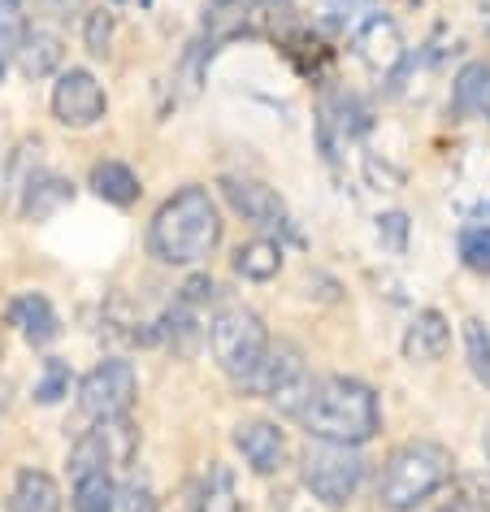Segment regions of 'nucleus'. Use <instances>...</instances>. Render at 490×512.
I'll list each match as a JSON object with an SVG mask.
<instances>
[{
    "instance_id": "dca6fc26",
    "label": "nucleus",
    "mask_w": 490,
    "mask_h": 512,
    "mask_svg": "<svg viewBox=\"0 0 490 512\" xmlns=\"http://www.w3.org/2000/svg\"><path fill=\"white\" fill-rule=\"evenodd\" d=\"M70 200H74V187L66 183V178L35 174V178H27V200H22V213H27L31 222H48V217L61 213Z\"/></svg>"
},
{
    "instance_id": "c9c22d12",
    "label": "nucleus",
    "mask_w": 490,
    "mask_h": 512,
    "mask_svg": "<svg viewBox=\"0 0 490 512\" xmlns=\"http://www.w3.org/2000/svg\"><path fill=\"white\" fill-rule=\"evenodd\" d=\"M0 74H5V57H0Z\"/></svg>"
},
{
    "instance_id": "9b49d317",
    "label": "nucleus",
    "mask_w": 490,
    "mask_h": 512,
    "mask_svg": "<svg viewBox=\"0 0 490 512\" xmlns=\"http://www.w3.org/2000/svg\"><path fill=\"white\" fill-rule=\"evenodd\" d=\"M356 48H360V57H365V66H373V70H395L399 61H404V35H399V27L386 14H373L360 22Z\"/></svg>"
},
{
    "instance_id": "cd10ccee",
    "label": "nucleus",
    "mask_w": 490,
    "mask_h": 512,
    "mask_svg": "<svg viewBox=\"0 0 490 512\" xmlns=\"http://www.w3.org/2000/svg\"><path fill=\"white\" fill-rule=\"evenodd\" d=\"M83 44L92 57H105L109 44H113V14H105V9H96V14H87L83 22Z\"/></svg>"
},
{
    "instance_id": "412c9836",
    "label": "nucleus",
    "mask_w": 490,
    "mask_h": 512,
    "mask_svg": "<svg viewBox=\"0 0 490 512\" xmlns=\"http://www.w3.org/2000/svg\"><path fill=\"white\" fill-rule=\"evenodd\" d=\"M196 512H239V491H235V473L226 465H209V473L196 482Z\"/></svg>"
},
{
    "instance_id": "bb28decb",
    "label": "nucleus",
    "mask_w": 490,
    "mask_h": 512,
    "mask_svg": "<svg viewBox=\"0 0 490 512\" xmlns=\"http://www.w3.org/2000/svg\"><path fill=\"white\" fill-rule=\"evenodd\" d=\"M27 18H22V5L18 0H0V57L5 53H18L22 40H27Z\"/></svg>"
},
{
    "instance_id": "4be33fe9",
    "label": "nucleus",
    "mask_w": 490,
    "mask_h": 512,
    "mask_svg": "<svg viewBox=\"0 0 490 512\" xmlns=\"http://www.w3.org/2000/svg\"><path fill=\"white\" fill-rule=\"evenodd\" d=\"M278 270H282V248L269 239H252L235 252V274L248 278V283H269V278H278Z\"/></svg>"
},
{
    "instance_id": "f03ea898",
    "label": "nucleus",
    "mask_w": 490,
    "mask_h": 512,
    "mask_svg": "<svg viewBox=\"0 0 490 512\" xmlns=\"http://www.w3.org/2000/svg\"><path fill=\"white\" fill-rule=\"evenodd\" d=\"M217 243H222V213L204 187L174 191L148 226V248L165 265H200Z\"/></svg>"
},
{
    "instance_id": "393cba45",
    "label": "nucleus",
    "mask_w": 490,
    "mask_h": 512,
    "mask_svg": "<svg viewBox=\"0 0 490 512\" xmlns=\"http://www.w3.org/2000/svg\"><path fill=\"white\" fill-rule=\"evenodd\" d=\"M460 261L473 274H490V226H464L460 230Z\"/></svg>"
},
{
    "instance_id": "423d86ee",
    "label": "nucleus",
    "mask_w": 490,
    "mask_h": 512,
    "mask_svg": "<svg viewBox=\"0 0 490 512\" xmlns=\"http://www.w3.org/2000/svg\"><path fill=\"white\" fill-rule=\"evenodd\" d=\"M248 391L265 395V400L278 404V413H300V404L308 400V391H313V374H308L304 365V352L295 348V343H269L261 369L252 374Z\"/></svg>"
},
{
    "instance_id": "b1692460",
    "label": "nucleus",
    "mask_w": 490,
    "mask_h": 512,
    "mask_svg": "<svg viewBox=\"0 0 490 512\" xmlns=\"http://www.w3.org/2000/svg\"><path fill=\"white\" fill-rule=\"evenodd\" d=\"M464 352H469V369L477 374V382L490 391V330L477 317L464 322Z\"/></svg>"
},
{
    "instance_id": "2eb2a0df",
    "label": "nucleus",
    "mask_w": 490,
    "mask_h": 512,
    "mask_svg": "<svg viewBox=\"0 0 490 512\" xmlns=\"http://www.w3.org/2000/svg\"><path fill=\"white\" fill-rule=\"evenodd\" d=\"M451 113L456 118L490 113V61H469L456 74V83H451Z\"/></svg>"
},
{
    "instance_id": "c756f323",
    "label": "nucleus",
    "mask_w": 490,
    "mask_h": 512,
    "mask_svg": "<svg viewBox=\"0 0 490 512\" xmlns=\"http://www.w3.org/2000/svg\"><path fill=\"white\" fill-rule=\"evenodd\" d=\"M118 508L122 512H157V499H152L144 482H131L126 491H118Z\"/></svg>"
},
{
    "instance_id": "20e7f679",
    "label": "nucleus",
    "mask_w": 490,
    "mask_h": 512,
    "mask_svg": "<svg viewBox=\"0 0 490 512\" xmlns=\"http://www.w3.org/2000/svg\"><path fill=\"white\" fill-rule=\"evenodd\" d=\"M209 348L217 356V365H222L235 382L248 387L252 374L265 361V352H269L265 322L252 309H243V304H222L209 322Z\"/></svg>"
},
{
    "instance_id": "6ab92c4d",
    "label": "nucleus",
    "mask_w": 490,
    "mask_h": 512,
    "mask_svg": "<svg viewBox=\"0 0 490 512\" xmlns=\"http://www.w3.org/2000/svg\"><path fill=\"white\" fill-rule=\"evenodd\" d=\"M339 131L343 139L352 135H365L369 131V105L360 96H326V105H321V135Z\"/></svg>"
},
{
    "instance_id": "72a5a7b5",
    "label": "nucleus",
    "mask_w": 490,
    "mask_h": 512,
    "mask_svg": "<svg viewBox=\"0 0 490 512\" xmlns=\"http://www.w3.org/2000/svg\"><path fill=\"white\" fill-rule=\"evenodd\" d=\"M486 460H490V426H486Z\"/></svg>"
},
{
    "instance_id": "2f4dec72",
    "label": "nucleus",
    "mask_w": 490,
    "mask_h": 512,
    "mask_svg": "<svg viewBox=\"0 0 490 512\" xmlns=\"http://www.w3.org/2000/svg\"><path fill=\"white\" fill-rule=\"evenodd\" d=\"M40 5H44V14H48V18L70 22L74 14H83V5H87V0H40Z\"/></svg>"
},
{
    "instance_id": "a878e982",
    "label": "nucleus",
    "mask_w": 490,
    "mask_h": 512,
    "mask_svg": "<svg viewBox=\"0 0 490 512\" xmlns=\"http://www.w3.org/2000/svg\"><path fill=\"white\" fill-rule=\"evenodd\" d=\"M66 395H70V365L48 356L44 374L35 382V404H57V400H66Z\"/></svg>"
},
{
    "instance_id": "4468645a",
    "label": "nucleus",
    "mask_w": 490,
    "mask_h": 512,
    "mask_svg": "<svg viewBox=\"0 0 490 512\" xmlns=\"http://www.w3.org/2000/svg\"><path fill=\"white\" fill-rule=\"evenodd\" d=\"M87 434H92V443H96L100 460H105V469L131 465L135 452H139V430H135L131 417H105V421H96V430H87Z\"/></svg>"
},
{
    "instance_id": "f3484780",
    "label": "nucleus",
    "mask_w": 490,
    "mask_h": 512,
    "mask_svg": "<svg viewBox=\"0 0 490 512\" xmlns=\"http://www.w3.org/2000/svg\"><path fill=\"white\" fill-rule=\"evenodd\" d=\"M9 512H61V491L44 469H22L14 482Z\"/></svg>"
},
{
    "instance_id": "f8f14e48",
    "label": "nucleus",
    "mask_w": 490,
    "mask_h": 512,
    "mask_svg": "<svg viewBox=\"0 0 490 512\" xmlns=\"http://www.w3.org/2000/svg\"><path fill=\"white\" fill-rule=\"evenodd\" d=\"M9 322H14L18 335L27 343H35V348H48V343L61 335V317L40 291H27V296H18L9 304Z\"/></svg>"
},
{
    "instance_id": "0eeeda50",
    "label": "nucleus",
    "mask_w": 490,
    "mask_h": 512,
    "mask_svg": "<svg viewBox=\"0 0 490 512\" xmlns=\"http://www.w3.org/2000/svg\"><path fill=\"white\" fill-rule=\"evenodd\" d=\"M135 391H139V382H135L131 361H118V356H113V361H100L92 374L79 382V408L92 421L126 417L135 404Z\"/></svg>"
},
{
    "instance_id": "aec40b11",
    "label": "nucleus",
    "mask_w": 490,
    "mask_h": 512,
    "mask_svg": "<svg viewBox=\"0 0 490 512\" xmlns=\"http://www.w3.org/2000/svg\"><path fill=\"white\" fill-rule=\"evenodd\" d=\"M92 191L100 200L126 209V204L139 200V178H135L131 165H122V161H96L92 165Z\"/></svg>"
},
{
    "instance_id": "a211bd4d",
    "label": "nucleus",
    "mask_w": 490,
    "mask_h": 512,
    "mask_svg": "<svg viewBox=\"0 0 490 512\" xmlns=\"http://www.w3.org/2000/svg\"><path fill=\"white\" fill-rule=\"evenodd\" d=\"M18 66H22V74L27 79H48L57 66H61V57H66V48H61V40L53 31H40V27H31L27 31V40H22V48H18Z\"/></svg>"
},
{
    "instance_id": "f704fd0d",
    "label": "nucleus",
    "mask_w": 490,
    "mask_h": 512,
    "mask_svg": "<svg viewBox=\"0 0 490 512\" xmlns=\"http://www.w3.org/2000/svg\"><path fill=\"white\" fill-rule=\"evenodd\" d=\"M213 5H239V0H213Z\"/></svg>"
},
{
    "instance_id": "e433bc0d",
    "label": "nucleus",
    "mask_w": 490,
    "mask_h": 512,
    "mask_svg": "<svg viewBox=\"0 0 490 512\" xmlns=\"http://www.w3.org/2000/svg\"><path fill=\"white\" fill-rule=\"evenodd\" d=\"M0 512H5V508H0Z\"/></svg>"
},
{
    "instance_id": "7ed1b4c3",
    "label": "nucleus",
    "mask_w": 490,
    "mask_h": 512,
    "mask_svg": "<svg viewBox=\"0 0 490 512\" xmlns=\"http://www.w3.org/2000/svg\"><path fill=\"white\" fill-rule=\"evenodd\" d=\"M451 478V452L430 439L395 447L378 478V499L391 512H412Z\"/></svg>"
},
{
    "instance_id": "ddd939ff",
    "label": "nucleus",
    "mask_w": 490,
    "mask_h": 512,
    "mask_svg": "<svg viewBox=\"0 0 490 512\" xmlns=\"http://www.w3.org/2000/svg\"><path fill=\"white\" fill-rule=\"evenodd\" d=\"M447 348H451V326H447L443 313L425 309V313L412 317V326H408V335H404V356H408L412 365H430Z\"/></svg>"
},
{
    "instance_id": "f257e3e1",
    "label": "nucleus",
    "mask_w": 490,
    "mask_h": 512,
    "mask_svg": "<svg viewBox=\"0 0 490 512\" xmlns=\"http://www.w3.org/2000/svg\"><path fill=\"white\" fill-rule=\"evenodd\" d=\"M295 421L308 430V439L317 443H343V447H360L369 443L382 426V413H378V395L373 387H365L360 378H321L313 382L308 400L300 404Z\"/></svg>"
},
{
    "instance_id": "7c9ffc66",
    "label": "nucleus",
    "mask_w": 490,
    "mask_h": 512,
    "mask_svg": "<svg viewBox=\"0 0 490 512\" xmlns=\"http://www.w3.org/2000/svg\"><path fill=\"white\" fill-rule=\"evenodd\" d=\"M213 278H191V283L183 287V304L187 309H196V304H204V300H213Z\"/></svg>"
},
{
    "instance_id": "473e14b6",
    "label": "nucleus",
    "mask_w": 490,
    "mask_h": 512,
    "mask_svg": "<svg viewBox=\"0 0 490 512\" xmlns=\"http://www.w3.org/2000/svg\"><path fill=\"white\" fill-rule=\"evenodd\" d=\"M443 512H486V508H482V504H469V499H451Z\"/></svg>"
},
{
    "instance_id": "5701e85b",
    "label": "nucleus",
    "mask_w": 490,
    "mask_h": 512,
    "mask_svg": "<svg viewBox=\"0 0 490 512\" xmlns=\"http://www.w3.org/2000/svg\"><path fill=\"white\" fill-rule=\"evenodd\" d=\"M118 508V486L109 469H92L74 478V512H113Z\"/></svg>"
},
{
    "instance_id": "c85d7f7f",
    "label": "nucleus",
    "mask_w": 490,
    "mask_h": 512,
    "mask_svg": "<svg viewBox=\"0 0 490 512\" xmlns=\"http://www.w3.org/2000/svg\"><path fill=\"white\" fill-rule=\"evenodd\" d=\"M378 239L399 256V252L408 248V217L404 213H382L378 217Z\"/></svg>"
},
{
    "instance_id": "9d476101",
    "label": "nucleus",
    "mask_w": 490,
    "mask_h": 512,
    "mask_svg": "<svg viewBox=\"0 0 490 512\" xmlns=\"http://www.w3.org/2000/svg\"><path fill=\"white\" fill-rule=\"evenodd\" d=\"M235 447L256 473H278L287 460V439L274 421H243L235 426Z\"/></svg>"
},
{
    "instance_id": "39448f33",
    "label": "nucleus",
    "mask_w": 490,
    "mask_h": 512,
    "mask_svg": "<svg viewBox=\"0 0 490 512\" xmlns=\"http://www.w3.org/2000/svg\"><path fill=\"white\" fill-rule=\"evenodd\" d=\"M300 473L313 499H321L326 508H343L352 504L360 482H365V456L343 443H313L300 456Z\"/></svg>"
},
{
    "instance_id": "6e6552de",
    "label": "nucleus",
    "mask_w": 490,
    "mask_h": 512,
    "mask_svg": "<svg viewBox=\"0 0 490 512\" xmlns=\"http://www.w3.org/2000/svg\"><path fill=\"white\" fill-rule=\"evenodd\" d=\"M109 100H105V87L96 83L92 70H66L53 87V118L70 131H87L105 118Z\"/></svg>"
},
{
    "instance_id": "1a4fd4ad",
    "label": "nucleus",
    "mask_w": 490,
    "mask_h": 512,
    "mask_svg": "<svg viewBox=\"0 0 490 512\" xmlns=\"http://www.w3.org/2000/svg\"><path fill=\"white\" fill-rule=\"evenodd\" d=\"M222 191L230 200V209H235L243 222L261 226V230H274V226H287V204L274 187L256 183V178H222Z\"/></svg>"
}]
</instances>
